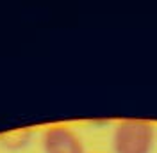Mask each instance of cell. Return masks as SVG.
<instances>
[{"label":"cell","instance_id":"1","mask_svg":"<svg viewBox=\"0 0 157 153\" xmlns=\"http://www.w3.org/2000/svg\"><path fill=\"white\" fill-rule=\"evenodd\" d=\"M155 141V128L150 121L125 119L113 130V153H150Z\"/></svg>","mask_w":157,"mask_h":153},{"label":"cell","instance_id":"2","mask_svg":"<svg viewBox=\"0 0 157 153\" xmlns=\"http://www.w3.org/2000/svg\"><path fill=\"white\" fill-rule=\"evenodd\" d=\"M45 153H86L84 143L75 130L66 125H52L43 132Z\"/></svg>","mask_w":157,"mask_h":153},{"label":"cell","instance_id":"3","mask_svg":"<svg viewBox=\"0 0 157 153\" xmlns=\"http://www.w3.org/2000/svg\"><path fill=\"white\" fill-rule=\"evenodd\" d=\"M95 153H102V151H95Z\"/></svg>","mask_w":157,"mask_h":153}]
</instances>
